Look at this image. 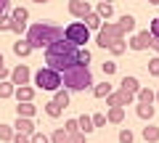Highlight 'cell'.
<instances>
[{"mask_svg": "<svg viewBox=\"0 0 159 143\" xmlns=\"http://www.w3.org/2000/svg\"><path fill=\"white\" fill-rule=\"evenodd\" d=\"M90 64V51L88 48H80V56H77V66H88Z\"/></svg>", "mask_w": 159, "mask_h": 143, "instance_id": "cell-30", "label": "cell"}, {"mask_svg": "<svg viewBox=\"0 0 159 143\" xmlns=\"http://www.w3.org/2000/svg\"><path fill=\"white\" fill-rule=\"evenodd\" d=\"M13 53H16L19 58H27L29 53H32V45H29L27 40H16L13 42Z\"/></svg>", "mask_w": 159, "mask_h": 143, "instance_id": "cell-21", "label": "cell"}, {"mask_svg": "<svg viewBox=\"0 0 159 143\" xmlns=\"http://www.w3.org/2000/svg\"><path fill=\"white\" fill-rule=\"evenodd\" d=\"M135 114L141 117V119H154V114H157V109H154V103H138L135 106Z\"/></svg>", "mask_w": 159, "mask_h": 143, "instance_id": "cell-16", "label": "cell"}, {"mask_svg": "<svg viewBox=\"0 0 159 143\" xmlns=\"http://www.w3.org/2000/svg\"><path fill=\"white\" fill-rule=\"evenodd\" d=\"M11 143H29V135H21V132H16Z\"/></svg>", "mask_w": 159, "mask_h": 143, "instance_id": "cell-42", "label": "cell"}, {"mask_svg": "<svg viewBox=\"0 0 159 143\" xmlns=\"http://www.w3.org/2000/svg\"><path fill=\"white\" fill-rule=\"evenodd\" d=\"M77 56H80V48H74L66 40H58L51 48H45V66L58 72V74H64L66 69L77 66Z\"/></svg>", "mask_w": 159, "mask_h": 143, "instance_id": "cell-1", "label": "cell"}, {"mask_svg": "<svg viewBox=\"0 0 159 143\" xmlns=\"http://www.w3.org/2000/svg\"><path fill=\"white\" fill-rule=\"evenodd\" d=\"M133 98L135 96H130V93H125V90H117V93H111V96L106 98V103H109V109H122L125 103H133Z\"/></svg>", "mask_w": 159, "mask_h": 143, "instance_id": "cell-10", "label": "cell"}, {"mask_svg": "<svg viewBox=\"0 0 159 143\" xmlns=\"http://www.w3.org/2000/svg\"><path fill=\"white\" fill-rule=\"evenodd\" d=\"M133 130H119V143H133Z\"/></svg>", "mask_w": 159, "mask_h": 143, "instance_id": "cell-39", "label": "cell"}, {"mask_svg": "<svg viewBox=\"0 0 159 143\" xmlns=\"http://www.w3.org/2000/svg\"><path fill=\"white\" fill-rule=\"evenodd\" d=\"M64 130H66V135H72V132H80V130H77V119H66V122H64Z\"/></svg>", "mask_w": 159, "mask_h": 143, "instance_id": "cell-37", "label": "cell"}, {"mask_svg": "<svg viewBox=\"0 0 159 143\" xmlns=\"http://www.w3.org/2000/svg\"><path fill=\"white\" fill-rule=\"evenodd\" d=\"M93 127H106V114H93Z\"/></svg>", "mask_w": 159, "mask_h": 143, "instance_id": "cell-38", "label": "cell"}, {"mask_svg": "<svg viewBox=\"0 0 159 143\" xmlns=\"http://www.w3.org/2000/svg\"><path fill=\"white\" fill-rule=\"evenodd\" d=\"M61 85L64 90H88L93 85V74L88 66H72L61 74Z\"/></svg>", "mask_w": 159, "mask_h": 143, "instance_id": "cell-3", "label": "cell"}, {"mask_svg": "<svg viewBox=\"0 0 159 143\" xmlns=\"http://www.w3.org/2000/svg\"><path fill=\"white\" fill-rule=\"evenodd\" d=\"M16 132H21V135H29V138H32L37 130H34V122H32V119H21V117H16Z\"/></svg>", "mask_w": 159, "mask_h": 143, "instance_id": "cell-14", "label": "cell"}, {"mask_svg": "<svg viewBox=\"0 0 159 143\" xmlns=\"http://www.w3.org/2000/svg\"><path fill=\"white\" fill-rule=\"evenodd\" d=\"M24 40L32 45V51L34 48H51L53 42L64 40V29L56 27V24H48V21H37V24H32L27 29V37Z\"/></svg>", "mask_w": 159, "mask_h": 143, "instance_id": "cell-2", "label": "cell"}, {"mask_svg": "<svg viewBox=\"0 0 159 143\" xmlns=\"http://www.w3.org/2000/svg\"><path fill=\"white\" fill-rule=\"evenodd\" d=\"M135 98H138V103H154V90L151 87H141Z\"/></svg>", "mask_w": 159, "mask_h": 143, "instance_id": "cell-25", "label": "cell"}, {"mask_svg": "<svg viewBox=\"0 0 159 143\" xmlns=\"http://www.w3.org/2000/svg\"><path fill=\"white\" fill-rule=\"evenodd\" d=\"M69 13L77 16V19H85L88 13H93V6L88 0H72V3H69Z\"/></svg>", "mask_w": 159, "mask_h": 143, "instance_id": "cell-11", "label": "cell"}, {"mask_svg": "<svg viewBox=\"0 0 159 143\" xmlns=\"http://www.w3.org/2000/svg\"><path fill=\"white\" fill-rule=\"evenodd\" d=\"M27 19H29V11L27 8H13L11 11V32H16V34H21L24 29H27Z\"/></svg>", "mask_w": 159, "mask_h": 143, "instance_id": "cell-8", "label": "cell"}, {"mask_svg": "<svg viewBox=\"0 0 159 143\" xmlns=\"http://www.w3.org/2000/svg\"><path fill=\"white\" fill-rule=\"evenodd\" d=\"M13 93H16V87L11 82H0V98H11Z\"/></svg>", "mask_w": 159, "mask_h": 143, "instance_id": "cell-31", "label": "cell"}, {"mask_svg": "<svg viewBox=\"0 0 159 143\" xmlns=\"http://www.w3.org/2000/svg\"><path fill=\"white\" fill-rule=\"evenodd\" d=\"M8 6H11V3H8V0H0V19L6 16V11H8Z\"/></svg>", "mask_w": 159, "mask_h": 143, "instance_id": "cell-43", "label": "cell"}, {"mask_svg": "<svg viewBox=\"0 0 159 143\" xmlns=\"http://www.w3.org/2000/svg\"><path fill=\"white\" fill-rule=\"evenodd\" d=\"M106 122H109V125H119V122H125V109H109L106 111Z\"/></svg>", "mask_w": 159, "mask_h": 143, "instance_id": "cell-22", "label": "cell"}, {"mask_svg": "<svg viewBox=\"0 0 159 143\" xmlns=\"http://www.w3.org/2000/svg\"><path fill=\"white\" fill-rule=\"evenodd\" d=\"M127 51V42L125 40H119V42H114L111 48H109V53H111V56H122V53Z\"/></svg>", "mask_w": 159, "mask_h": 143, "instance_id": "cell-32", "label": "cell"}, {"mask_svg": "<svg viewBox=\"0 0 159 143\" xmlns=\"http://www.w3.org/2000/svg\"><path fill=\"white\" fill-rule=\"evenodd\" d=\"M154 101H157V103H159V90H157V93H154Z\"/></svg>", "mask_w": 159, "mask_h": 143, "instance_id": "cell-46", "label": "cell"}, {"mask_svg": "<svg viewBox=\"0 0 159 143\" xmlns=\"http://www.w3.org/2000/svg\"><path fill=\"white\" fill-rule=\"evenodd\" d=\"M143 141L146 143H157L159 141V127L157 125H146L143 127Z\"/></svg>", "mask_w": 159, "mask_h": 143, "instance_id": "cell-23", "label": "cell"}, {"mask_svg": "<svg viewBox=\"0 0 159 143\" xmlns=\"http://www.w3.org/2000/svg\"><path fill=\"white\" fill-rule=\"evenodd\" d=\"M119 40H125L122 27H119V24H114V21H103V27L98 29V37H96L98 48H111L114 42H119Z\"/></svg>", "mask_w": 159, "mask_h": 143, "instance_id": "cell-5", "label": "cell"}, {"mask_svg": "<svg viewBox=\"0 0 159 143\" xmlns=\"http://www.w3.org/2000/svg\"><path fill=\"white\" fill-rule=\"evenodd\" d=\"M29 143H51V138H48L45 132H34V135L29 138Z\"/></svg>", "mask_w": 159, "mask_h": 143, "instance_id": "cell-36", "label": "cell"}, {"mask_svg": "<svg viewBox=\"0 0 159 143\" xmlns=\"http://www.w3.org/2000/svg\"><path fill=\"white\" fill-rule=\"evenodd\" d=\"M69 143H85V135L82 132H72L69 135Z\"/></svg>", "mask_w": 159, "mask_h": 143, "instance_id": "cell-41", "label": "cell"}, {"mask_svg": "<svg viewBox=\"0 0 159 143\" xmlns=\"http://www.w3.org/2000/svg\"><path fill=\"white\" fill-rule=\"evenodd\" d=\"M29 80H32V72H29L27 64H19V66L11 69V77H8V82H11L13 87H24Z\"/></svg>", "mask_w": 159, "mask_h": 143, "instance_id": "cell-7", "label": "cell"}, {"mask_svg": "<svg viewBox=\"0 0 159 143\" xmlns=\"http://www.w3.org/2000/svg\"><path fill=\"white\" fill-rule=\"evenodd\" d=\"M0 32H11V16L0 19Z\"/></svg>", "mask_w": 159, "mask_h": 143, "instance_id": "cell-40", "label": "cell"}, {"mask_svg": "<svg viewBox=\"0 0 159 143\" xmlns=\"http://www.w3.org/2000/svg\"><path fill=\"white\" fill-rule=\"evenodd\" d=\"M53 101H56L58 106H61V109H66V106H69V90H64V87H61V90H56Z\"/></svg>", "mask_w": 159, "mask_h": 143, "instance_id": "cell-26", "label": "cell"}, {"mask_svg": "<svg viewBox=\"0 0 159 143\" xmlns=\"http://www.w3.org/2000/svg\"><path fill=\"white\" fill-rule=\"evenodd\" d=\"M3 61H6V58H3V53H0V66H6V64H3Z\"/></svg>", "mask_w": 159, "mask_h": 143, "instance_id": "cell-47", "label": "cell"}, {"mask_svg": "<svg viewBox=\"0 0 159 143\" xmlns=\"http://www.w3.org/2000/svg\"><path fill=\"white\" fill-rule=\"evenodd\" d=\"M51 143H69V135H66V130H64V127L53 130V132H51Z\"/></svg>", "mask_w": 159, "mask_h": 143, "instance_id": "cell-27", "label": "cell"}, {"mask_svg": "<svg viewBox=\"0 0 159 143\" xmlns=\"http://www.w3.org/2000/svg\"><path fill=\"white\" fill-rule=\"evenodd\" d=\"M151 48L157 51V56H159V40H154V42H151Z\"/></svg>", "mask_w": 159, "mask_h": 143, "instance_id": "cell-45", "label": "cell"}, {"mask_svg": "<svg viewBox=\"0 0 159 143\" xmlns=\"http://www.w3.org/2000/svg\"><path fill=\"white\" fill-rule=\"evenodd\" d=\"M151 42H154V37H151V32L148 29H143V32H138L135 37H133L127 45L133 48V51H146V48H151Z\"/></svg>", "mask_w": 159, "mask_h": 143, "instance_id": "cell-9", "label": "cell"}, {"mask_svg": "<svg viewBox=\"0 0 159 143\" xmlns=\"http://www.w3.org/2000/svg\"><path fill=\"white\" fill-rule=\"evenodd\" d=\"M64 40L72 42L74 48H85L88 40H90V29H88L82 21H72L66 29H64Z\"/></svg>", "mask_w": 159, "mask_h": 143, "instance_id": "cell-6", "label": "cell"}, {"mask_svg": "<svg viewBox=\"0 0 159 143\" xmlns=\"http://www.w3.org/2000/svg\"><path fill=\"white\" fill-rule=\"evenodd\" d=\"M77 130L80 132H82V135H90V132L93 130H96V127H93V119H90V117H88V114H82V117H77Z\"/></svg>", "mask_w": 159, "mask_h": 143, "instance_id": "cell-17", "label": "cell"}, {"mask_svg": "<svg viewBox=\"0 0 159 143\" xmlns=\"http://www.w3.org/2000/svg\"><path fill=\"white\" fill-rule=\"evenodd\" d=\"M148 74H151V77H159V56H154L151 61H148Z\"/></svg>", "mask_w": 159, "mask_h": 143, "instance_id": "cell-33", "label": "cell"}, {"mask_svg": "<svg viewBox=\"0 0 159 143\" xmlns=\"http://www.w3.org/2000/svg\"><path fill=\"white\" fill-rule=\"evenodd\" d=\"M119 27H122V32H133V29H135V16H130V13H125V16H122V19H119Z\"/></svg>", "mask_w": 159, "mask_h": 143, "instance_id": "cell-24", "label": "cell"}, {"mask_svg": "<svg viewBox=\"0 0 159 143\" xmlns=\"http://www.w3.org/2000/svg\"><path fill=\"white\" fill-rule=\"evenodd\" d=\"M93 11H96L101 19H111V13H114V6L103 0V3H96V6H93Z\"/></svg>", "mask_w": 159, "mask_h": 143, "instance_id": "cell-20", "label": "cell"}, {"mask_svg": "<svg viewBox=\"0 0 159 143\" xmlns=\"http://www.w3.org/2000/svg\"><path fill=\"white\" fill-rule=\"evenodd\" d=\"M82 24H85V27L90 29V32H93V29H96V32H98V29L103 27V19L98 16L96 11H93V13H88V16H85V21H82Z\"/></svg>", "mask_w": 159, "mask_h": 143, "instance_id": "cell-19", "label": "cell"}, {"mask_svg": "<svg viewBox=\"0 0 159 143\" xmlns=\"http://www.w3.org/2000/svg\"><path fill=\"white\" fill-rule=\"evenodd\" d=\"M13 135H16V132H13V127H11V125H0V141L11 143V141H13Z\"/></svg>", "mask_w": 159, "mask_h": 143, "instance_id": "cell-29", "label": "cell"}, {"mask_svg": "<svg viewBox=\"0 0 159 143\" xmlns=\"http://www.w3.org/2000/svg\"><path fill=\"white\" fill-rule=\"evenodd\" d=\"M111 93H114L111 82H98V85H93V96L96 98H109Z\"/></svg>", "mask_w": 159, "mask_h": 143, "instance_id": "cell-18", "label": "cell"}, {"mask_svg": "<svg viewBox=\"0 0 159 143\" xmlns=\"http://www.w3.org/2000/svg\"><path fill=\"white\" fill-rule=\"evenodd\" d=\"M148 32H151L154 40H159V16H157V19H151V24H148Z\"/></svg>", "mask_w": 159, "mask_h": 143, "instance_id": "cell-34", "label": "cell"}, {"mask_svg": "<svg viewBox=\"0 0 159 143\" xmlns=\"http://www.w3.org/2000/svg\"><path fill=\"white\" fill-rule=\"evenodd\" d=\"M13 98H16L19 103H32V98H34V87H32V85L16 87V93H13Z\"/></svg>", "mask_w": 159, "mask_h": 143, "instance_id": "cell-12", "label": "cell"}, {"mask_svg": "<svg viewBox=\"0 0 159 143\" xmlns=\"http://www.w3.org/2000/svg\"><path fill=\"white\" fill-rule=\"evenodd\" d=\"M119 90L130 93V96H138V90H141V82H138L135 77H122V82H119Z\"/></svg>", "mask_w": 159, "mask_h": 143, "instance_id": "cell-13", "label": "cell"}, {"mask_svg": "<svg viewBox=\"0 0 159 143\" xmlns=\"http://www.w3.org/2000/svg\"><path fill=\"white\" fill-rule=\"evenodd\" d=\"M34 87H40V90H48V93H56L61 90V74L58 72H53V69L43 66L40 72H34Z\"/></svg>", "mask_w": 159, "mask_h": 143, "instance_id": "cell-4", "label": "cell"}, {"mask_svg": "<svg viewBox=\"0 0 159 143\" xmlns=\"http://www.w3.org/2000/svg\"><path fill=\"white\" fill-rule=\"evenodd\" d=\"M61 111H64V109H61V106H58L56 101H51V103H45V114L51 117V119H56V117H61Z\"/></svg>", "mask_w": 159, "mask_h": 143, "instance_id": "cell-28", "label": "cell"}, {"mask_svg": "<svg viewBox=\"0 0 159 143\" xmlns=\"http://www.w3.org/2000/svg\"><path fill=\"white\" fill-rule=\"evenodd\" d=\"M34 114H37V106H34V103H16V117H21V119H32Z\"/></svg>", "mask_w": 159, "mask_h": 143, "instance_id": "cell-15", "label": "cell"}, {"mask_svg": "<svg viewBox=\"0 0 159 143\" xmlns=\"http://www.w3.org/2000/svg\"><path fill=\"white\" fill-rule=\"evenodd\" d=\"M6 77H11V69H6V66H0V82H6Z\"/></svg>", "mask_w": 159, "mask_h": 143, "instance_id": "cell-44", "label": "cell"}, {"mask_svg": "<svg viewBox=\"0 0 159 143\" xmlns=\"http://www.w3.org/2000/svg\"><path fill=\"white\" fill-rule=\"evenodd\" d=\"M114 72H117V61H103V74L111 77Z\"/></svg>", "mask_w": 159, "mask_h": 143, "instance_id": "cell-35", "label": "cell"}]
</instances>
